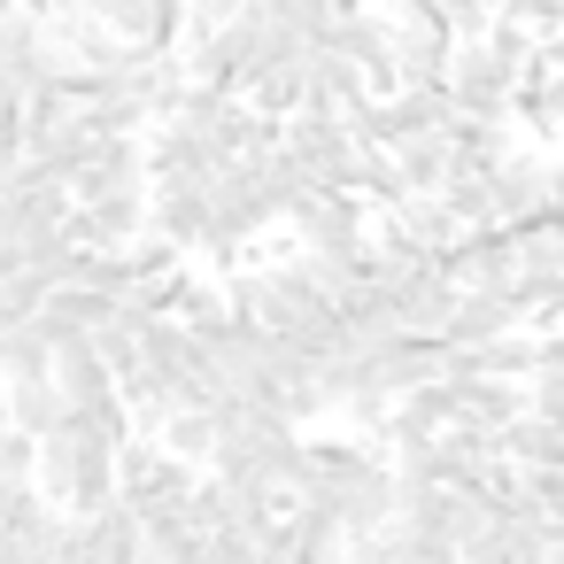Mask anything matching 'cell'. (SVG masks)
<instances>
[{"label":"cell","instance_id":"cell-10","mask_svg":"<svg viewBox=\"0 0 564 564\" xmlns=\"http://www.w3.org/2000/svg\"><path fill=\"white\" fill-rule=\"evenodd\" d=\"M55 387L70 394V410H124V387H117V371L94 340H70L55 356Z\"/></svg>","mask_w":564,"mask_h":564},{"label":"cell","instance_id":"cell-15","mask_svg":"<svg viewBox=\"0 0 564 564\" xmlns=\"http://www.w3.org/2000/svg\"><path fill=\"white\" fill-rule=\"evenodd\" d=\"M502 456L518 464V471H564V425H549V417H518L510 433H502Z\"/></svg>","mask_w":564,"mask_h":564},{"label":"cell","instance_id":"cell-25","mask_svg":"<svg viewBox=\"0 0 564 564\" xmlns=\"http://www.w3.org/2000/svg\"><path fill=\"white\" fill-rule=\"evenodd\" d=\"M549 202H556V209H564V155H556V163H549Z\"/></svg>","mask_w":564,"mask_h":564},{"label":"cell","instance_id":"cell-1","mask_svg":"<svg viewBox=\"0 0 564 564\" xmlns=\"http://www.w3.org/2000/svg\"><path fill=\"white\" fill-rule=\"evenodd\" d=\"M124 441H132V433H117V425L70 410V425L40 441V495H47L55 510H70V518L109 510V502H117V448H124Z\"/></svg>","mask_w":564,"mask_h":564},{"label":"cell","instance_id":"cell-7","mask_svg":"<svg viewBox=\"0 0 564 564\" xmlns=\"http://www.w3.org/2000/svg\"><path fill=\"white\" fill-rule=\"evenodd\" d=\"M124 194H155L148 186V148L140 140H101L94 163L70 178V202L78 209H101V202H124Z\"/></svg>","mask_w":564,"mask_h":564},{"label":"cell","instance_id":"cell-22","mask_svg":"<svg viewBox=\"0 0 564 564\" xmlns=\"http://www.w3.org/2000/svg\"><path fill=\"white\" fill-rule=\"evenodd\" d=\"M0 479H32V487H40V441L17 433V425L0 433Z\"/></svg>","mask_w":564,"mask_h":564},{"label":"cell","instance_id":"cell-12","mask_svg":"<svg viewBox=\"0 0 564 564\" xmlns=\"http://www.w3.org/2000/svg\"><path fill=\"white\" fill-rule=\"evenodd\" d=\"M209 217H217V194H155V202H148V232L171 240L178 256L209 240Z\"/></svg>","mask_w":564,"mask_h":564},{"label":"cell","instance_id":"cell-18","mask_svg":"<svg viewBox=\"0 0 564 564\" xmlns=\"http://www.w3.org/2000/svg\"><path fill=\"white\" fill-rule=\"evenodd\" d=\"M518 124L533 140H564V70H533L518 94Z\"/></svg>","mask_w":564,"mask_h":564},{"label":"cell","instance_id":"cell-6","mask_svg":"<svg viewBox=\"0 0 564 564\" xmlns=\"http://www.w3.org/2000/svg\"><path fill=\"white\" fill-rule=\"evenodd\" d=\"M294 240H302V256H364L379 232H371L364 194H317V202L294 217Z\"/></svg>","mask_w":564,"mask_h":564},{"label":"cell","instance_id":"cell-24","mask_svg":"<svg viewBox=\"0 0 564 564\" xmlns=\"http://www.w3.org/2000/svg\"><path fill=\"white\" fill-rule=\"evenodd\" d=\"M533 417H549V425H564V387H533Z\"/></svg>","mask_w":564,"mask_h":564},{"label":"cell","instance_id":"cell-20","mask_svg":"<svg viewBox=\"0 0 564 564\" xmlns=\"http://www.w3.org/2000/svg\"><path fill=\"white\" fill-rule=\"evenodd\" d=\"M271 24H294L302 40H325V24L340 17V0H256Z\"/></svg>","mask_w":564,"mask_h":564},{"label":"cell","instance_id":"cell-11","mask_svg":"<svg viewBox=\"0 0 564 564\" xmlns=\"http://www.w3.org/2000/svg\"><path fill=\"white\" fill-rule=\"evenodd\" d=\"M456 394H464V425H479V433H510L533 410V387H518V379H456Z\"/></svg>","mask_w":564,"mask_h":564},{"label":"cell","instance_id":"cell-21","mask_svg":"<svg viewBox=\"0 0 564 564\" xmlns=\"http://www.w3.org/2000/svg\"><path fill=\"white\" fill-rule=\"evenodd\" d=\"M24 109H32L24 86H0V171L24 163Z\"/></svg>","mask_w":564,"mask_h":564},{"label":"cell","instance_id":"cell-26","mask_svg":"<svg viewBox=\"0 0 564 564\" xmlns=\"http://www.w3.org/2000/svg\"><path fill=\"white\" fill-rule=\"evenodd\" d=\"M0 433H9V379H0Z\"/></svg>","mask_w":564,"mask_h":564},{"label":"cell","instance_id":"cell-2","mask_svg":"<svg viewBox=\"0 0 564 564\" xmlns=\"http://www.w3.org/2000/svg\"><path fill=\"white\" fill-rule=\"evenodd\" d=\"M271 155L279 148H263V155H232L225 163V178H217V217H209V240H202V256L209 263H240L271 225H286V194H279V171H271Z\"/></svg>","mask_w":564,"mask_h":564},{"label":"cell","instance_id":"cell-16","mask_svg":"<svg viewBox=\"0 0 564 564\" xmlns=\"http://www.w3.org/2000/svg\"><path fill=\"white\" fill-rule=\"evenodd\" d=\"M178 464H194V471H209L217 464V448H225V433H217V410H178L163 433H155Z\"/></svg>","mask_w":564,"mask_h":564},{"label":"cell","instance_id":"cell-19","mask_svg":"<svg viewBox=\"0 0 564 564\" xmlns=\"http://www.w3.org/2000/svg\"><path fill=\"white\" fill-rule=\"evenodd\" d=\"M47 310H55L70 333H101V325L117 317V302H109V294H94V286H55V294H47Z\"/></svg>","mask_w":564,"mask_h":564},{"label":"cell","instance_id":"cell-3","mask_svg":"<svg viewBox=\"0 0 564 564\" xmlns=\"http://www.w3.org/2000/svg\"><path fill=\"white\" fill-rule=\"evenodd\" d=\"M279 155H294L325 194H356L364 186V132H356V117H317V109H302V117H286L279 124Z\"/></svg>","mask_w":564,"mask_h":564},{"label":"cell","instance_id":"cell-9","mask_svg":"<svg viewBox=\"0 0 564 564\" xmlns=\"http://www.w3.org/2000/svg\"><path fill=\"white\" fill-rule=\"evenodd\" d=\"M456 32L448 24H394V86H448Z\"/></svg>","mask_w":564,"mask_h":564},{"label":"cell","instance_id":"cell-13","mask_svg":"<svg viewBox=\"0 0 564 564\" xmlns=\"http://www.w3.org/2000/svg\"><path fill=\"white\" fill-rule=\"evenodd\" d=\"M502 333H525V317H518L510 294H464L456 317H448V348H487Z\"/></svg>","mask_w":564,"mask_h":564},{"label":"cell","instance_id":"cell-8","mask_svg":"<svg viewBox=\"0 0 564 564\" xmlns=\"http://www.w3.org/2000/svg\"><path fill=\"white\" fill-rule=\"evenodd\" d=\"M541 209H556V202H549V155L510 148L502 171H495V225H525V217H541Z\"/></svg>","mask_w":564,"mask_h":564},{"label":"cell","instance_id":"cell-5","mask_svg":"<svg viewBox=\"0 0 564 564\" xmlns=\"http://www.w3.org/2000/svg\"><path fill=\"white\" fill-rule=\"evenodd\" d=\"M441 263H448V279H456L464 294H510V286H518V271H525V263H518V232H510V225H479V232H464Z\"/></svg>","mask_w":564,"mask_h":564},{"label":"cell","instance_id":"cell-4","mask_svg":"<svg viewBox=\"0 0 564 564\" xmlns=\"http://www.w3.org/2000/svg\"><path fill=\"white\" fill-rule=\"evenodd\" d=\"M456 124V101H448V86H394V94H371L364 109H356V132H364V148H410V140H433V132H448Z\"/></svg>","mask_w":564,"mask_h":564},{"label":"cell","instance_id":"cell-27","mask_svg":"<svg viewBox=\"0 0 564 564\" xmlns=\"http://www.w3.org/2000/svg\"><path fill=\"white\" fill-rule=\"evenodd\" d=\"M294 564H302V556H294Z\"/></svg>","mask_w":564,"mask_h":564},{"label":"cell","instance_id":"cell-17","mask_svg":"<svg viewBox=\"0 0 564 564\" xmlns=\"http://www.w3.org/2000/svg\"><path fill=\"white\" fill-rule=\"evenodd\" d=\"M0 379H55V340L40 317H24L17 333H0Z\"/></svg>","mask_w":564,"mask_h":564},{"label":"cell","instance_id":"cell-23","mask_svg":"<svg viewBox=\"0 0 564 564\" xmlns=\"http://www.w3.org/2000/svg\"><path fill=\"white\" fill-rule=\"evenodd\" d=\"M256 0H186V24H194V40H209V32H225L232 17H248Z\"/></svg>","mask_w":564,"mask_h":564},{"label":"cell","instance_id":"cell-14","mask_svg":"<svg viewBox=\"0 0 564 564\" xmlns=\"http://www.w3.org/2000/svg\"><path fill=\"white\" fill-rule=\"evenodd\" d=\"M9 425L32 433V441L63 433V425H70V394H63L55 379H9Z\"/></svg>","mask_w":564,"mask_h":564}]
</instances>
